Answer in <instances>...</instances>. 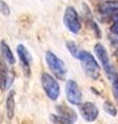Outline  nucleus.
Masks as SVG:
<instances>
[{
  "instance_id": "2eb2a0df",
  "label": "nucleus",
  "mask_w": 118,
  "mask_h": 124,
  "mask_svg": "<svg viewBox=\"0 0 118 124\" xmlns=\"http://www.w3.org/2000/svg\"><path fill=\"white\" fill-rule=\"evenodd\" d=\"M104 110L107 114H109L110 116H113V117H115V116L117 115V108L116 107L114 106V104L109 101V100H107V101H105L104 103Z\"/></svg>"
},
{
  "instance_id": "4468645a",
  "label": "nucleus",
  "mask_w": 118,
  "mask_h": 124,
  "mask_svg": "<svg viewBox=\"0 0 118 124\" xmlns=\"http://www.w3.org/2000/svg\"><path fill=\"white\" fill-rule=\"evenodd\" d=\"M50 120L52 124H75L74 121L69 120L67 118L63 117V116H60L58 114H52L50 115Z\"/></svg>"
},
{
  "instance_id": "1a4fd4ad",
  "label": "nucleus",
  "mask_w": 118,
  "mask_h": 124,
  "mask_svg": "<svg viewBox=\"0 0 118 124\" xmlns=\"http://www.w3.org/2000/svg\"><path fill=\"white\" fill-rule=\"evenodd\" d=\"M98 11L104 15L108 16V17L116 19L118 18V0H108V1L101 2V4H98L97 7Z\"/></svg>"
},
{
  "instance_id": "f8f14e48",
  "label": "nucleus",
  "mask_w": 118,
  "mask_h": 124,
  "mask_svg": "<svg viewBox=\"0 0 118 124\" xmlns=\"http://www.w3.org/2000/svg\"><path fill=\"white\" fill-rule=\"evenodd\" d=\"M56 111H57L58 115L63 116V117L72 120L74 122H76L78 119L76 112H75L72 108H69L68 106H65V104H58V106H56Z\"/></svg>"
},
{
  "instance_id": "6e6552de",
  "label": "nucleus",
  "mask_w": 118,
  "mask_h": 124,
  "mask_svg": "<svg viewBox=\"0 0 118 124\" xmlns=\"http://www.w3.org/2000/svg\"><path fill=\"white\" fill-rule=\"evenodd\" d=\"M17 54H18V57L20 59V62H21V65L24 71L26 73V76H30V66H31V56H30V53L29 51L26 49V46L23 45V44H19L17 46Z\"/></svg>"
},
{
  "instance_id": "423d86ee",
  "label": "nucleus",
  "mask_w": 118,
  "mask_h": 124,
  "mask_svg": "<svg viewBox=\"0 0 118 124\" xmlns=\"http://www.w3.org/2000/svg\"><path fill=\"white\" fill-rule=\"evenodd\" d=\"M65 95L67 101L75 106H79L82 102V91L78 83L74 80H68L65 84Z\"/></svg>"
},
{
  "instance_id": "39448f33",
  "label": "nucleus",
  "mask_w": 118,
  "mask_h": 124,
  "mask_svg": "<svg viewBox=\"0 0 118 124\" xmlns=\"http://www.w3.org/2000/svg\"><path fill=\"white\" fill-rule=\"evenodd\" d=\"M63 24L69 32L78 34L82 29V22L78 11L73 6H67L63 15Z\"/></svg>"
},
{
  "instance_id": "9b49d317",
  "label": "nucleus",
  "mask_w": 118,
  "mask_h": 124,
  "mask_svg": "<svg viewBox=\"0 0 118 124\" xmlns=\"http://www.w3.org/2000/svg\"><path fill=\"white\" fill-rule=\"evenodd\" d=\"M0 53H1V56L6 63H8L9 65H14L16 63V58L14 54L11 52L9 46L4 40L0 41Z\"/></svg>"
},
{
  "instance_id": "aec40b11",
  "label": "nucleus",
  "mask_w": 118,
  "mask_h": 124,
  "mask_svg": "<svg viewBox=\"0 0 118 124\" xmlns=\"http://www.w3.org/2000/svg\"><path fill=\"white\" fill-rule=\"evenodd\" d=\"M116 55H117V56H118V49H117V50H116Z\"/></svg>"
},
{
  "instance_id": "20e7f679",
  "label": "nucleus",
  "mask_w": 118,
  "mask_h": 124,
  "mask_svg": "<svg viewBox=\"0 0 118 124\" xmlns=\"http://www.w3.org/2000/svg\"><path fill=\"white\" fill-rule=\"evenodd\" d=\"M42 87L44 89L46 95L51 100H57L60 96V86L56 78L50 73L44 72L41 78Z\"/></svg>"
},
{
  "instance_id": "9d476101",
  "label": "nucleus",
  "mask_w": 118,
  "mask_h": 124,
  "mask_svg": "<svg viewBox=\"0 0 118 124\" xmlns=\"http://www.w3.org/2000/svg\"><path fill=\"white\" fill-rule=\"evenodd\" d=\"M13 83V77L10 75L9 68L5 62L0 61V89L5 91Z\"/></svg>"
},
{
  "instance_id": "dca6fc26",
  "label": "nucleus",
  "mask_w": 118,
  "mask_h": 124,
  "mask_svg": "<svg viewBox=\"0 0 118 124\" xmlns=\"http://www.w3.org/2000/svg\"><path fill=\"white\" fill-rule=\"evenodd\" d=\"M65 45H66V49H67L68 52L72 54V56L77 57L80 49H79V46H78V45L76 44V42L73 41V40H68V41H66Z\"/></svg>"
},
{
  "instance_id": "7ed1b4c3",
  "label": "nucleus",
  "mask_w": 118,
  "mask_h": 124,
  "mask_svg": "<svg viewBox=\"0 0 118 124\" xmlns=\"http://www.w3.org/2000/svg\"><path fill=\"white\" fill-rule=\"evenodd\" d=\"M46 62L53 76L58 80H65L67 75V69L63 60H61L56 54L48 51L46 53Z\"/></svg>"
},
{
  "instance_id": "a211bd4d",
  "label": "nucleus",
  "mask_w": 118,
  "mask_h": 124,
  "mask_svg": "<svg viewBox=\"0 0 118 124\" xmlns=\"http://www.w3.org/2000/svg\"><path fill=\"white\" fill-rule=\"evenodd\" d=\"M112 84V91H113V95L115 97L116 101L118 102V79L114 80L113 82H111Z\"/></svg>"
},
{
  "instance_id": "0eeeda50",
  "label": "nucleus",
  "mask_w": 118,
  "mask_h": 124,
  "mask_svg": "<svg viewBox=\"0 0 118 124\" xmlns=\"http://www.w3.org/2000/svg\"><path fill=\"white\" fill-rule=\"evenodd\" d=\"M79 111L86 122H94L100 115L98 108L91 101L81 102L79 104Z\"/></svg>"
},
{
  "instance_id": "f3484780",
  "label": "nucleus",
  "mask_w": 118,
  "mask_h": 124,
  "mask_svg": "<svg viewBox=\"0 0 118 124\" xmlns=\"http://www.w3.org/2000/svg\"><path fill=\"white\" fill-rule=\"evenodd\" d=\"M0 13L4 17H8L10 15V8L4 0H0Z\"/></svg>"
},
{
  "instance_id": "ddd939ff",
  "label": "nucleus",
  "mask_w": 118,
  "mask_h": 124,
  "mask_svg": "<svg viewBox=\"0 0 118 124\" xmlns=\"http://www.w3.org/2000/svg\"><path fill=\"white\" fill-rule=\"evenodd\" d=\"M15 91H10L6 97V102H5V110H6V115L7 118L11 120L14 118L15 115Z\"/></svg>"
},
{
  "instance_id": "f03ea898",
  "label": "nucleus",
  "mask_w": 118,
  "mask_h": 124,
  "mask_svg": "<svg viewBox=\"0 0 118 124\" xmlns=\"http://www.w3.org/2000/svg\"><path fill=\"white\" fill-rule=\"evenodd\" d=\"M94 54L97 58V61L100 62L101 67L104 68L110 82H113L114 80L118 79V72L116 71L114 65L111 63V60H110V57L105 46L101 44H96L94 46Z\"/></svg>"
},
{
  "instance_id": "6ab92c4d",
  "label": "nucleus",
  "mask_w": 118,
  "mask_h": 124,
  "mask_svg": "<svg viewBox=\"0 0 118 124\" xmlns=\"http://www.w3.org/2000/svg\"><path fill=\"white\" fill-rule=\"evenodd\" d=\"M111 31L114 34H117L118 35V20H116L115 22H114V24L111 27Z\"/></svg>"
},
{
  "instance_id": "f257e3e1",
  "label": "nucleus",
  "mask_w": 118,
  "mask_h": 124,
  "mask_svg": "<svg viewBox=\"0 0 118 124\" xmlns=\"http://www.w3.org/2000/svg\"><path fill=\"white\" fill-rule=\"evenodd\" d=\"M76 58L80 61L83 70L87 77L92 80H96L100 77L101 65L98 64L97 59H95V57L92 54L85 50H80Z\"/></svg>"
}]
</instances>
